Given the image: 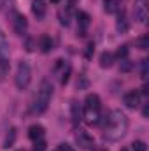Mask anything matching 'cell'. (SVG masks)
Masks as SVG:
<instances>
[{"label": "cell", "instance_id": "1", "mask_svg": "<svg viewBox=\"0 0 149 151\" xmlns=\"http://www.w3.org/2000/svg\"><path fill=\"white\" fill-rule=\"evenodd\" d=\"M128 130V118L121 111H111L105 119V132L104 139L105 141H119Z\"/></svg>", "mask_w": 149, "mask_h": 151}, {"label": "cell", "instance_id": "2", "mask_svg": "<svg viewBox=\"0 0 149 151\" xmlns=\"http://www.w3.org/2000/svg\"><path fill=\"white\" fill-rule=\"evenodd\" d=\"M51 97H53V84L47 79H44L40 83V88H39V91H37L35 102H34V113H37V114L44 113L47 109L49 102H51Z\"/></svg>", "mask_w": 149, "mask_h": 151}, {"label": "cell", "instance_id": "3", "mask_svg": "<svg viewBox=\"0 0 149 151\" xmlns=\"http://www.w3.org/2000/svg\"><path fill=\"white\" fill-rule=\"evenodd\" d=\"M100 111H102V102L97 93H90L84 100V114L88 123H98L100 121Z\"/></svg>", "mask_w": 149, "mask_h": 151}, {"label": "cell", "instance_id": "4", "mask_svg": "<svg viewBox=\"0 0 149 151\" xmlns=\"http://www.w3.org/2000/svg\"><path fill=\"white\" fill-rule=\"evenodd\" d=\"M32 81V69L28 65V62H19L18 63V70H16V88L18 90H27L28 84Z\"/></svg>", "mask_w": 149, "mask_h": 151}, {"label": "cell", "instance_id": "5", "mask_svg": "<svg viewBox=\"0 0 149 151\" xmlns=\"http://www.w3.org/2000/svg\"><path fill=\"white\" fill-rule=\"evenodd\" d=\"M9 40L5 37L4 30L0 28V79H4L5 74L9 72Z\"/></svg>", "mask_w": 149, "mask_h": 151}, {"label": "cell", "instance_id": "6", "mask_svg": "<svg viewBox=\"0 0 149 151\" xmlns=\"http://www.w3.org/2000/svg\"><path fill=\"white\" fill-rule=\"evenodd\" d=\"M75 142H77V146H79L81 150H91V148L95 146L93 137H91L88 132H82V130L77 132V135H75Z\"/></svg>", "mask_w": 149, "mask_h": 151}, {"label": "cell", "instance_id": "7", "mask_svg": "<svg viewBox=\"0 0 149 151\" xmlns=\"http://www.w3.org/2000/svg\"><path fill=\"white\" fill-rule=\"evenodd\" d=\"M12 28L18 35H23L28 28V21L23 14H14V19H12Z\"/></svg>", "mask_w": 149, "mask_h": 151}, {"label": "cell", "instance_id": "8", "mask_svg": "<svg viewBox=\"0 0 149 151\" xmlns=\"http://www.w3.org/2000/svg\"><path fill=\"white\" fill-rule=\"evenodd\" d=\"M125 106L126 107H130V109H137L139 107V104H140V95H139V91H128L126 95H125Z\"/></svg>", "mask_w": 149, "mask_h": 151}, {"label": "cell", "instance_id": "9", "mask_svg": "<svg viewBox=\"0 0 149 151\" xmlns=\"http://www.w3.org/2000/svg\"><path fill=\"white\" fill-rule=\"evenodd\" d=\"M46 9H47L46 0H34V2H32V12L37 16L39 19L46 16Z\"/></svg>", "mask_w": 149, "mask_h": 151}, {"label": "cell", "instance_id": "10", "mask_svg": "<svg viewBox=\"0 0 149 151\" xmlns=\"http://www.w3.org/2000/svg\"><path fill=\"white\" fill-rule=\"evenodd\" d=\"M133 12H135V18H137L140 23H146V19H148V7L144 5V2H139V4L135 5Z\"/></svg>", "mask_w": 149, "mask_h": 151}, {"label": "cell", "instance_id": "11", "mask_svg": "<svg viewBox=\"0 0 149 151\" xmlns=\"http://www.w3.org/2000/svg\"><path fill=\"white\" fill-rule=\"evenodd\" d=\"M44 127L42 125H32L30 128H28V137L32 139V141H39V139H42L44 137Z\"/></svg>", "mask_w": 149, "mask_h": 151}, {"label": "cell", "instance_id": "12", "mask_svg": "<svg viewBox=\"0 0 149 151\" xmlns=\"http://www.w3.org/2000/svg\"><path fill=\"white\" fill-rule=\"evenodd\" d=\"M70 116H72V123L74 125H77L82 119V109H81L79 102H72V106H70Z\"/></svg>", "mask_w": 149, "mask_h": 151}, {"label": "cell", "instance_id": "13", "mask_svg": "<svg viewBox=\"0 0 149 151\" xmlns=\"http://www.w3.org/2000/svg\"><path fill=\"white\" fill-rule=\"evenodd\" d=\"M104 9L105 12L109 14H114L121 9V0H104Z\"/></svg>", "mask_w": 149, "mask_h": 151}, {"label": "cell", "instance_id": "14", "mask_svg": "<svg viewBox=\"0 0 149 151\" xmlns=\"http://www.w3.org/2000/svg\"><path fill=\"white\" fill-rule=\"evenodd\" d=\"M77 21H79V28H81V35H84V30L88 28V25H90V16L86 14V12H77Z\"/></svg>", "mask_w": 149, "mask_h": 151}, {"label": "cell", "instance_id": "15", "mask_svg": "<svg viewBox=\"0 0 149 151\" xmlns=\"http://www.w3.org/2000/svg\"><path fill=\"white\" fill-rule=\"evenodd\" d=\"M39 46H40L42 53H49L53 49V39L49 37V35H42V37L39 39Z\"/></svg>", "mask_w": 149, "mask_h": 151}, {"label": "cell", "instance_id": "16", "mask_svg": "<svg viewBox=\"0 0 149 151\" xmlns=\"http://www.w3.org/2000/svg\"><path fill=\"white\" fill-rule=\"evenodd\" d=\"M112 63H114V55L109 53V51H104V53L100 55V67L107 69V67H111Z\"/></svg>", "mask_w": 149, "mask_h": 151}, {"label": "cell", "instance_id": "17", "mask_svg": "<svg viewBox=\"0 0 149 151\" xmlns=\"http://www.w3.org/2000/svg\"><path fill=\"white\" fill-rule=\"evenodd\" d=\"M14 141H16V128L12 127V128H9V132H7V135H5V141H4V148H5V150H9V148L14 144Z\"/></svg>", "mask_w": 149, "mask_h": 151}, {"label": "cell", "instance_id": "18", "mask_svg": "<svg viewBox=\"0 0 149 151\" xmlns=\"http://www.w3.org/2000/svg\"><path fill=\"white\" fill-rule=\"evenodd\" d=\"M116 28H117V32H121V34L128 32V21H126V18H125V16H121V18L117 19V23H116Z\"/></svg>", "mask_w": 149, "mask_h": 151}, {"label": "cell", "instance_id": "19", "mask_svg": "<svg viewBox=\"0 0 149 151\" xmlns=\"http://www.w3.org/2000/svg\"><path fill=\"white\" fill-rule=\"evenodd\" d=\"M140 76H142V79H148V76H149V60L148 58H144L142 63H140Z\"/></svg>", "mask_w": 149, "mask_h": 151}, {"label": "cell", "instance_id": "20", "mask_svg": "<svg viewBox=\"0 0 149 151\" xmlns=\"http://www.w3.org/2000/svg\"><path fill=\"white\" fill-rule=\"evenodd\" d=\"M132 150H133V151H148V146H146V142H144V141H133Z\"/></svg>", "mask_w": 149, "mask_h": 151}, {"label": "cell", "instance_id": "21", "mask_svg": "<svg viewBox=\"0 0 149 151\" xmlns=\"http://www.w3.org/2000/svg\"><path fill=\"white\" fill-rule=\"evenodd\" d=\"M116 58H119V60H125L126 56H128V47L126 46H121L117 51H116V55H114Z\"/></svg>", "mask_w": 149, "mask_h": 151}, {"label": "cell", "instance_id": "22", "mask_svg": "<svg viewBox=\"0 0 149 151\" xmlns=\"http://www.w3.org/2000/svg\"><path fill=\"white\" fill-rule=\"evenodd\" d=\"M139 47H140V49H144V51L149 49V37H148V35H144V37L139 39Z\"/></svg>", "mask_w": 149, "mask_h": 151}, {"label": "cell", "instance_id": "23", "mask_svg": "<svg viewBox=\"0 0 149 151\" xmlns=\"http://www.w3.org/2000/svg\"><path fill=\"white\" fill-rule=\"evenodd\" d=\"M69 76H70V65H67V69L63 70V74H62V84H67L69 83Z\"/></svg>", "mask_w": 149, "mask_h": 151}, {"label": "cell", "instance_id": "24", "mask_svg": "<svg viewBox=\"0 0 149 151\" xmlns=\"http://www.w3.org/2000/svg\"><path fill=\"white\" fill-rule=\"evenodd\" d=\"M121 70H123V72L132 70V62H128L126 58H125V60H121Z\"/></svg>", "mask_w": 149, "mask_h": 151}, {"label": "cell", "instance_id": "25", "mask_svg": "<svg viewBox=\"0 0 149 151\" xmlns=\"http://www.w3.org/2000/svg\"><path fill=\"white\" fill-rule=\"evenodd\" d=\"M44 150H46V142H44L42 139L35 141V148H34V151H44Z\"/></svg>", "mask_w": 149, "mask_h": 151}, {"label": "cell", "instance_id": "26", "mask_svg": "<svg viewBox=\"0 0 149 151\" xmlns=\"http://www.w3.org/2000/svg\"><path fill=\"white\" fill-rule=\"evenodd\" d=\"M58 151H74V148H72L70 144L63 142V144H60V146H58Z\"/></svg>", "mask_w": 149, "mask_h": 151}, {"label": "cell", "instance_id": "27", "mask_svg": "<svg viewBox=\"0 0 149 151\" xmlns=\"http://www.w3.org/2000/svg\"><path fill=\"white\" fill-rule=\"evenodd\" d=\"M93 51H95V46H93V44H90V46H88V53H86V56H88V58H90V56H91V53H93Z\"/></svg>", "mask_w": 149, "mask_h": 151}, {"label": "cell", "instance_id": "28", "mask_svg": "<svg viewBox=\"0 0 149 151\" xmlns=\"http://www.w3.org/2000/svg\"><path fill=\"white\" fill-rule=\"evenodd\" d=\"M142 114H144V118H148V116H149V107H148V106H144V111H142Z\"/></svg>", "mask_w": 149, "mask_h": 151}, {"label": "cell", "instance_id": "29", "mask_svg": "<svg viewBox=\"0 0 149 151\" xmlns=\"http://www.w3.org/2000/svg\"><path fill=\"white\" fill-rule=\"evenodd\" d=\"M93 151H107V150H102V148H97V150H93Z\"/></svg>", "mask_w": 149, "mask_h": 151}, {"label": "cell", "instance_id": "30", "mask_svg": "<svg viewBox=\"0 0 149 151\" xmlns=\"http://www.w3.org/2000/svg\"><path fill=\"white\" fill-rule=\"evenodd\" d=\"M51 2H53V4H58V2H60V0H51Z\"/></svg>", "mask_w": 149, "mask_h": 151}, {"label": "cell", "instance_id": "31", "mask_svg": "<svg viewBox=\"0 0 149 151\" xmlns=\"http://www.w3.org/2000/svg\"><path fill=\"white\" fill-rule=\"evenodd\" d=\"M121 151H128V150H126V148H123V150H121Z\"/></svg>", "mask_w": 149, "mask_h": 151}, {"label": "cell", "instance_id": "32", "mask_svg": "<svg viewBox=\"0 0 149 151\" xmlns=\"http://www.w3.org/2000/svg\"><path fill=\"white\" fill-rule=\"evenodd\" d=\"M18 151H23V150H18Z\"/></svg>", "mask_w": 149, "mask_h": 151}]
</instances>
